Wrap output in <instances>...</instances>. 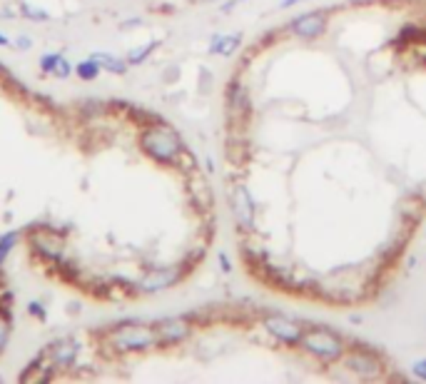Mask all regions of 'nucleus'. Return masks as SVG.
Returning a JSON list of instances; mask_svg holds the SVG:
<instances>
[{"instance_id":"f257e3e1","label":"nucleus","mask_w":426,"mask_h":384,"mask_svg":"<svg viewBox=\"0 0 426 384\" xmlns=\"http://www.w3.org/2000/svg\"><path fill=\"white\" fill-rule=\"evenodd\" d=\"M140 148L142 152H148L152 160L157 162H177L182 155V140L172 128H165V125H150L145 128L140 135Z\"/></svg>"},{"instance_id":"f03ea898","label":"nucleus","mask_w":426,"mask_h":384,"mask_svg":"<svg viewBox=\"0 0 426 384\" xmlns=\"http://www.w3.org/2000/svg\"><path fill=\"white\" fill-rule=\"evenodd\" d=\"M107 344L118 352H145V349H152L157 344V332L148 324H120V327L110 329Z\"/></svg>"},{"instance_id":"7ed1b4c3","label":"nucleus","mask_w":426,"mask_h":384,"mask_svg":"<svg viewBox=\"0 0 426 384\" xmlns=\"http://www.w3.org/2000/svg\"><path fill=\"white\" fill-rule=\"evenodd\" d=\"M30 245L35 247L37 254H43L45 260H62V252H65V240L62 235H57L55 229H37L35 235L30 237Z\"/></svg>"},{"instance_id":"20e7f679","label":"nucleus","mask_w":426,"mask_h":384,"mask_svg":"<svg viewBox=\"0 0 426 384\" xmlns=\"http://www.w3.org/2000/svg\"><path fill=\"white\" fill-rule=\"evenodd\" d=\"M40 354H43L45 360H50L53 367H70L78 360V354H80V342L73 340V337H65V340L53 342V344L45 347Z\"/></svg>"},{"instance_id":"39448f33","label":"nucleus","mask_w":426,"mask_h":384,"mask_svg":"<svg viewBox=\"0 0 426 384\" xmlns=\"http://www.w3.org/2000/svg\"><path fill=\"white\" fill-rule=\"evenodd\" d=\"M179 277H182L179 267H160V270H152V272L145 274V277L140 279L137 290L148 292V295H152V292H162V290H167V287H172Z\"/></svg>"},{"instance_id":"423d86ee","label":"nucleus","mask_w":426,"mask_h":384,"mask_svg":"<svg viewBox=\"0 0 426 384\" xmlns=\"http://www.w3.org/2000/svg\"><path fill=\"white\" fill-rule=\"evenodd\" d=\"M154 332H157V344H177L190 335V322L182 317L179 320H165V322L154 324Z\"/></svg>"},{"instance_id":"0eeeda50","label":"nucleus","mask_w":426,"mask_h":384,"mask_svg":"<svg viewBox=\"0 0 426 384\" xmlns=\"http://www.w3.org/2000/svg\"><path fill=\"white\" fill-rule=\"evenodd\" d=\"M53 374H55V367L50 365V360H45L43 354H37L35 360L25 367V372L20 374V382H48V379H53Z\"/></svg>"},{"instance_id":"6e6552de","label":"nucleus","mask_w":426,"mask_h":384,"mask_svg":"<svg viewBox=\"0 0 426 384\" xmlns=\"http://www.w3.org/2000/svg\"><path fill=\"white\" fill-rule=\"evenodd\" d=\"M90 58H93V60H98L100 68L107 70V73H112V75H123L125 70H127V60H120V58L110 55V53H103V50H95Z\"/></svg>"},{"instance_id":"1a4fd4ad","label":"nucleus","mask_w":426,"mask_h":384,"mask_svg":"<svg viewBox=\"0 0 426 384\" xmlns=\"http://www.w3.org/2000/svg\"><path fill=\"white\" fill-rule=\"evenodd\" d=\"M100 73H103V68H100V62L93 60V58H87V60H80L78 65H75V75H78L80 80H85V82L98 80Z\"/></svg>"},{"instance_id":"9d476101","label":"nucleus","mask_w":426,"mask_h":384,"mask_svg":"<svg viewBox=\"0 0 426 384\" xmlns=\"http://www.w3.org/2000/svg\"><path fill=\"white\" fill-rule=\"evenodd\" d=\"M18 240H20V232H6V235L0 237V270H3V265H6V260H8V254L12 252V247L18 245Z\"/></svg>"},{"instance_id":"9b49d317","label":"nucleus","mask_w":426,"mask_h":384,"mask_svg":"<svg viewBox=\"0 0 426 384\" xmlns=\"http://www.w3.org/2000/svg\"><path fill=\"white\" fill-rule=\"evenodd\" d=\"M18 10H20V15L28 20H50V12L40 10V8H33L30 3H20Z\"/></svg>"},{"instance_id":"f8f14e48","label":"nucleus","mask_w":426,"mask_h":384,"mask_svg":"<svg viewBox=\"0 0 426 384\" xmlns=\"http://www.w3.org/2000/svg\"><path fill=\"white\" fill-rule=\"evenodd\" d=\"M75 73V65H70V60L65 55H60L57 58V62H55V70H53V75L55 78H60V80H65V78H70V75Z\"/></svg>"},{"instance_id":"ddd939ff","label":"nucleus","mask_w":426,"mask_h":384,"mask_svg":"<svg viewBox=\"0 0 426 384\" xmlns=\"http://www.w3.org/2000/svg\"><path fill=\"white\" fill-rule=\"evenodd\" d=\"M154 45H157V43H148V45H145V48L132 50L130 55H127V65H140V62L145 60V58H148L150 53H152V50H154Z\"/></svg>"},{"instance_id":"4468645a","label":"nucleus","mask_w":426,"mask_h":384,"mask_svg":"<svg viewBox=\"0 0 426 384\" xmlns=\"http://www.w3.org/2000/svg\"><path fill=\"white\" fill-rule=\"evenodd\" d=\"M0 320H6V322H10L12 320V295L10 292H3V297H0Z\"/></svg>"},{"instance_id":"2eb2a0df","label":"nucleus","mask_w":426,"mask_h":384,"mask_svg":"<svg viewBox=\"0 0 426 384\" xmlns=\"http://www.w3.org/2000/svg\"><path fill=\"white\" fill-rule=\"evenodd\" d=\"M57 58H60V53H45V55L40 58V70H43L45 75H53V70H55Z\"/></svg>"},{"instance_id":"dca6fc26","label":"nucleus","mask_w":426,"mask_h":384,"mask_svg":"<svg viewBox=\"0 0 426 384\" xmlns=\"http://www.w3.org/2000/svg\"><path fill=\"white\" fill-rule=\"evenodd\" d=\"M28 312H30L33 317H37L40 322H45V320H48V310H45V304L37 302V299H33V302L28 304Z\"/></svg>"},{"instance_id":"f3484780","label":"nucleus","mask_w":426,"mask_h":384,"mask_svg":"<svg viewBox=\"0 0 426 384\" xmlns=\"http://www.w3.org/2000/svg\"><path fill=\"white\" fill-rule=\"evenodd\" d=\"M8 340H10V327H8L6 320H0V354L6 352L8 347Z\"/></svg>"},{"instance_id":"a211bd4d","label":"nucleus","mask_w":426,"mask_h":384,"mask_svg":"<svg viewBox=\"0 0 426 384\" xmlns=\"http://www.w3.org/2000/svg\"><path fill=\"white\" fill-rule=\"evenodd\" d=\"M15 48H18L20 53H25V50L33 48V40L28 35H18V37H15Z\"/></svg>"},{"instance_id":"6ab92c4d","label":"nucleus","mask_w":426,"mask_h":384,"mask_svg":"<svg viewBox=\"0 0 426 384\" xmlns=\"http://www.w3.org/2000/svg\"><path fill=\"white\" fill-rule=\"evenodd\" d=\"M0 48H10V40H8L3 33H0Z\"/></svg>"}]
</instances>
